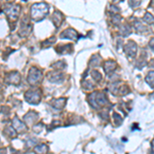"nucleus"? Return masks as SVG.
I'll return each instance as SVG.
<instances>
[{"mask_svg":"<svg viewBox=\"0 0 154 154\" xmlns=\"http://www.w3.org/2000/svg\"><path fill=\"white\" fill-rule=\"evenodd\" d=\"M49 11V6L44 2H40V3H35L31 6V11H30V16H31V20L35 22H39L43 20L48 16Z\"/></svg>","mask_w":154,"mask_h":154,"instance_id":"1","label":"nucleus"},{"mask_svg":"<svg viewBox=\"0 0 154 154\" xmlns=\"http://www.w3.org/2000/svg\"><path fill=\"white\" fill-rule=\"evenodd\" d=\"M89 104L95 109H99L107 104V98L104 93H93L88 97Z\"/></svg>","mask_w":154,"mask_h":154,"instance_id":"2","label":"nucleus"},{"mask_svg":"<svg viewBox=\"0 0 154 154\" xmlns=\"http://www.w3.org/2000/svg\"><path fill=\"white\" fill-rule=\"evenodd\" d=\"M4 14L9 19V21L16 22L19 19L20 12H21V6L19 4H7L3 9Z\"/></svg>","mask_w":154,"mask_h":154,"instance_id":"3","label":"nucleus"},{"mask_svg":"<svg viewBox=\"0 0 154 154\" xmlns=\"http://www.w3.org/2000/svg\"><path fill=\"white\" fill-rule=\"evenodd\" d=\"M24 98L29 104L37 105L41 100V91L39 88H31L25 93Z\"/></svg>","mask_w":154,"mask_h":154,"instance_id":"4","label":"nucleus"},{"mask_svg":"<svg viewBox=\"0 0 154 154\" xmlns=\"http://www.w3.org/2000/svg\"><path fill=\"white\" fill-rule=\"evenodd\" d=\"M27 80H28L30 85H37L42 81V72L39 69L33 67L30 69Z\"/></svg>","mask_w":154,"mask_h":154,"instance_id":"5","label":"nucleus"},{"mask_svg":"<svg viewBox=\"0 0 154 154\" xmlns=\"http://www.w3.org/2000/svg\"><path fill=\"white\" fill-rule=\"evenodd\" d=\"M32 31V25L30 23V20L27 17H24V19L21 22L19 34L21 37H27Z\"/></svg>","mask_w":154,"mask_h":154,"instance_id":"6","label":"nucleus"},{"mask_svg":"<svg viewBox=\"0 0 154 154\" xmlns=\"http://www.w3.org/2000/svg\"><path fill=\"white\" fill-rule=\"evenodd\" d=\"M5 82L11 85H18L21 82V75L18 71H11L5 77Z\"/></svg>","mask_w":154,"mask_h":154,"instance_id":"7","label":"nucleus"},{"mask_svg":"<svg viewBox=\"0 0 154 154\" xmlns=\"http://www.w3.org/2000/svg\"><path fill=\"white\" fill-rule=\"evenodd\" d=\"M48 80L53 83H60V82H62V81H64L65 75H64L63 73H61V72L54 70L48 74Z\"/></svg>","mask_w":154,"mask_h":154,"instance_id":"8","label":"nucleus"},{"mask_svg":"<svg viewBox=\"0 0 154 154\" xmlns=\"http://www.w3.org/2000/svg\"><path fill=\"white\" fill-rule=\"evenodd\" d=\"M78 37H79L78 33L72 28L66 29L65 31L62 32L61 35H60V38H62V39L67 38V39H72V40H76V39H78Z\"/></svg>","mask_w":154,"mask_h":154,"instance_id":"9","label":"nucleus"},{"mask_svg":"<svg viewBox=\"0 0 154 154\" xmlns=\"http://www.w3.org/2000/svg\"><path fill=\"white\" fill-rule=\"evenodd\" d=\"M39 118L38 113L35 112V111H29L26 115H24V121L27 123V125H34Z\"/></svg>","mask_w":154,"mask_h":154,"instance_id":"10","label":"nucleus"},{"mask_svg":"<svg viewBox=\"0 0 154 154\" xmlns=\"http://www.w3.org/2000/svg\"><path fill=\"white\" fill-rule=\"evenodd\" d=\"M11 123H12V128L16 130L17 133H24V131H27L26 125H25L23 121L20 120L18 117H14V119H12Z\"/></svg>","mask_w":154,"mask_h":154,"instance_id":"11","label":"nucleus"},{"mask_svg":"<svg viewBox=\"0 0 154 154\" xmlns=\"http://www.w3.org/2000/svg\"><path fill=\"white\" fill-rule=\"evenodd\" d=\"M63 20H64V16L60 11H56L51 16V21H53L54 25L56 27H60L61 24L63 23Z\"/></svg>","mask_w":154,"mask_h":154,"instance_id":"12","label":"nucleus"},{"mask_svg":"<svg viewBox=\"0 0 154 154\" xmlns=\"http://www.w3.org/2000/svg\"><path fill=\"white\" fill-rule=\"evenodd\" d=\"M125 51L128 57L134 58L137 54V45H136L135 42H131V41L128 42V43L125 46Z\"/></svg>","mask_w":154,"mask_h":154,"instance_id":"13","label":"nucleus"},{"mask_svg":"<svg viewBox=\"0 0 154 154\" xmlns=\"http://www.w3.org/2000/svg\"><path fill=\"white\" fill-rule=\"evenodd\" d=\"M51 105L53 106L54 109L61 111L62 109H64V107L66 105V99L60 98V99H56V100H53L51 102Z\"/></svg>","mask_w":154,"mask_h":154,"instance_id":"14","label":"nucleus"},{"mask_svg":"<svg viewBox=\"0 0 154 154\" xmlns=\"http://www.w3.org/2000/svg\"><path fill=\"white\" fill-rule=\"evenodd\" d=\"M57 53L62 54H70L72 51V45L71 44H62V45L57 46L56 48Z\"/></svg>","mask_w":154,"mask_h":154,"instance_id":"15","label":"nucleus"},{"mask_svg":"<svg viewBox=\"0 0 154 154\" xmlns=\"http://www.w3.org/2000/svg\"><path fill=\"white\" fill-rule=\"evenodd\" d=\"M48 152V146L46 144H38L34 147V153L35 154H46Z\"/></svg>","mask_w":154,"mask_h":154,"instance_id":"16","label":"nucleus"},{"mask_svg":"<svg viewBox=\"0 0 154 154\" xmlns=\"http://www.w3.org/2000/svg\"><path fill=\"white\" fill-rule=\"evenodd\" d=\"M116 67V63L113 61H107L105 64H104V69H105L106 73H111L112 71H114Z\"/></svg>","mask_w":154,"mask_h":154,"instance_id":"17","label":"nucleus"},{"mask_svg":"<svg viewBox=\"0 0 154 154\" xmlns=\"http://www.w3.org/2000/svg\"><path fill=\"white\" fill-rule=\"evenodd\" d=\"M4 135H6L8 138H14L17 136V131L12 126H6L5 130H4Z\"/></svg>","mask_w":154,"mask_h":154,"instance_id":"18","label":"nucleus"},{"mask_svg":"<svg viewBox=\"0 0 154 154\" xmlns=\"http://www.w3.org/2000/svg\"><path fill=\"white\" fill-rule=\"evenodd\" d=\"M56 41V37H51V38H48L45 39L44 41L41 42V48H49L53 43H54Z\"/></svg>","mask_w":154,"mask_h":154,"instance_id":"19","label":"nucleus"},{"mask_svg":"<svg viewBox=\"0 0 154 154\" xmlns=\"http://www.w3.org/2000/svg\"><path fill=\"white\" fill-rule=\"evenodd\" d=\"M66 67V64L64 61H58L56 62V63H54L53 65H51V68L54 69V70H63V69H65Z\"/></svg>","mask_w":154,"mask_h":154,"instance_id":"20","label":"nucleus"},{"mask_svg":"<svg viewBox=\"0 0 154 154\" xmlns=\"http://www.w3.org/2000/svg\"><path fill=\"white\" fill-rule=\"evenodd\" d=\"M146 81H147L152 88H154V72L153 71H151L148 73L147 77H146Z\"/></svg>","mask_w":154,"mask_h":154,"instance_id":"21","label":"nucleus"},{"mask_svg":"<svg viewBox=\"0 0 154 154\" xmlns=\"http://www.w3.org/2000/svg\"><path fill=\"white\" fill-rule=\"evenodd\" d=\"M143 20L148 24H153L154 23V17L150 14V12H147V14H145V17H144Z\"/></svg>","mask_w":154,"mask_h":154,"instance_id":"22","label":"nucleus"},{"mask_svg":"<svg viewBox=\"0 0 154 154\" xmlns=\"http://www.w3.org/2000/svg\"><path fill=\"white\" fill-rule=\"evenodd\" d=\"M100 60L101 58L99 56H94L93 58H91V66H98V65H100Z\"/></svg>","mask_w":154,"mask_h":154,"instance_id":"23","label":"nucleus"},{"mask_svg":"<svg viewBox=\"0 0 154 154\" xmlns=\"http://www.w3.org/2000/svg\"><path fill=\"white\" fill-rule=\"evenodd\" d=\"M91 75H93L94 79H95L96 81H101V79H102V75H101L100 73H99V71H97V70L93 71V72H91Z\"/></svg>","mask_w":154,"mask_h":154,"instance_id":"24","label":"nucleus"},{"mask_svg":"<svg viewBox=\"0 0 154 154\" xmlns=\"http://www.w3.org/2000/svg\"><path fill=\"white\" fill-rule=\"evenodd\" d=\"M42 128H43V125H42V123H38V125H34V126H33V131H34V133H36V134L41 133Z\"/></svg>","mask_w":154,"mask_h":154,"instance_id":"25","label":"nucleus"},{"mask_svg":"<svg viewBox=\"0 0 154 154\" xmlns=\"http://www.w3.org/2000/svg\"><path fill=\"white\" fill-rule=\"evenodd\" d=\"M121 121H122V118H121L117 113H114V122H115V125H119L121 123Z\"/></svg>","mask_w":154,"mask_h":154,"instance_id":"26","label":"nucleus"},{"mask_svg":"<svg viewBox=\"0 0 154 154\" xmlns=\"http://www.w3.org/2000/svg\"><path fill=\"white\" fill-rule=\"evenodd\" d=\"M37 142V140L36 139H29L28 141H27V147H32L33 145H35Z\"/></svg>","mask_w":154,"mask_h":154,"instance_id":"27","label":"nucleus"},{"mask_svg":"<svg viewBox=\"0 0 154 154\" xmlns=\"http://www.w3.org/2000/svg\"><path fill=\"white\" fill-rule=\"evenodd\" d=\"M150 48L154 51V38L151 39V41H150Z\"/></svg>","mask_w":154,"mask_h":154,"instance_id":"28","label":"nucleus"},{"mask_svg":"<svg viewBox=\"0 0 154 154\" xmlns=\"http://www.w3.org/2000/svg\"><path fill=\"white\" fill-rule=\"evenodd\" d=\"M0 154H6V149H4V148L0 149Z\"/></svg>","mask_w":154,"mask_h":154,"instance_id":"29","label":"nucleus"},{"mask_svg":"<svg viewBox=\"0 0 154 154\" xmlns=\"http://www.w3.org/2000/svg\"><path fill=\"white\" fill-rule=\"evenodd\" d=\"M14 154H22V153H20V152H18V151H17V153H14Z\"/></svg>","mask_w":154,"mask_h":154,"instance_id":"30","label":"nucleus"}]
</instances>
